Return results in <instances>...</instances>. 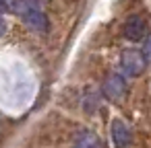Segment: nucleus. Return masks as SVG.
Returning <instances> with one entry per match:
<instances>
[{
    "label": "nucleus",
    "mask_w": 151,
    "mask_h": 148,
    "mask_svg": "<svg viewBox=\"0 0 151 148\" xmlns=\"http://www.w3.org/2000/svg\"><path fill=\"white\" fill-rule=\"evenodd\" d=\"M120 66H122V72L128 74V76H137L145 70L147 62L143 58V54L139 50H126L122 52V58H120Z\"/></svg>",
    "instance_id": "1"
},
{
    "label": "nucleus",
    "mask_w": 151,
    "mask_h": 148,
    "mask_svg": "<svg viewBox=\"0 0 151 148\" xmlns=\"http://www.w3.org/2000/svg\"><path fill=\"white\" fill-rule=\"evenodd\" d=\"M126 93V78L122 74H110L104 82V95L110 101H120Z\"/></svg>",
    "instance_id": "2"
},
{
    "label": "nucleus",
    "mask_w": 151,
    "mask_h": 148,
    "mask_svg": "<svg viewBox=\"0 0 151 148\" xmlns=\"http://www.w3.org/2000/svg\"><path fill=\"white\" fill-rule=\"evenodd\" d=\"M21 19H23V23H25L31 31L48 33V29H50V21H48V17H46V13H44L42 8H31V11H27Z\"/></svg>",
    "instance_id": "3"
},
{
    "label": "nucleus",
    "mask_w": 151,
    "mask_h": 148,
    "mask_svg": "<svg viewBox=\"0 0 151 148\" xmlns=\"http://www.w3.org/2000/svg\"><path fill=\"white\" fill-rule=\"evenodd\" d=\"M122 31H124V37H126V39H130V41H141V39L147 35V23H145L143 17L132 15V17L126 19Z\"/></svg>",
    "instance_id": "4"
},
{
    "label": "nucleus",
    "mask_w": 151,
    "mask_h": 148,
    "mask_svg": "<svg viewBox=\"0 0 151 148\" xmlns=\"http://www.w3.org/2000/svg\"><path fill=\"white\" fill-rule=\"evenodd\" d=\"M112 140L116 148H128L132 142V134L130 127L122 121V119H114L112 121Z\"/></svg>",
    "instance_id": "5"
},
{
    "label": "nucleus",
    "mask_w": 151,
    "mask_h": 148,
    "mask_svg": "<svg viewBox=\"0 0 151 148\" xmlns=\"http://www.w3.org/2000/svg\"><path fill=\"white\" fill-rule=\"evenodd\" d=\"M75 148H104V142L97 134L85 130L75 138Z\"/></svg>",
    "instance_id": "6"
},
{
    "label": "nucleus",
    "mask_w": 151,
    "mask_h": 148,
    "mask_svg": "<svg viewBox=\"0 0 151 148\" xmlns=\"http://www.w3.org/2000/svg\"><path fill=\"white\" fill-rule=\"evenodd\" d=\"M143 58H145V62H151V39H147V43H145V47H143Z\"/></svg>",
    "instance_id": "7"
},
{
    "label": "nucleus",
    "mask_w": 151,
    "mask_h": 148,
    "mask_svg": "<svg viewBox=\"0 0 151 148\" xmlns=\"http://www.w3.org/2000/svg\"><path fill=\"white\" fill-rule=\"evenodd\" d=\"M4 31H6V25H4V21H2V19H0V35H2Z\"/></svg>",
    "instance_id": "8"
}]
</instances>
